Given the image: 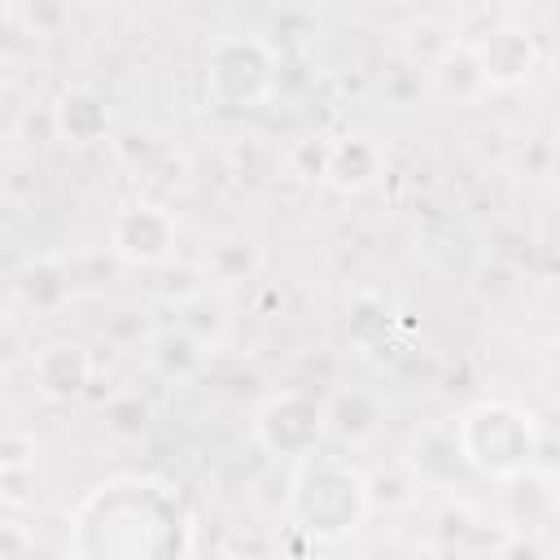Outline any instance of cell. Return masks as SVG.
Wrapping results in <instances>:
<instances>
[{
	"mask_svg": "<svg viewBox=\"0 0 560 560\" xmlns=\"http://www.w3.org/2000/svg\"><path fill=\"white\" fill-rule=\"evenodd\" d=\"M368 512V486L359 481L354 468L337 459H311L293 477V516L302 521L306 534L315 538H346L359 529Z\"/></svg>",
	"mask_w": 560,
	"mask_h": 560,
	"instance_id": "1",
	"label": "cell"
},
{
	"mask_svg": "<svg viewBox=\"0 0 560 560\" xmlns=\"http://www.w3.org/2000/svg\"><path fill=\"white\" fill-rule=\"evenodd\" d=\"M276 79V57L254 35H228L214 39L206 61V88L223 109H254L267 101Z\"/></svg>",
	"mask_w": 560,
	"mask_h": 560,
	"instance_id": "2",
	"label": "cell"
},
{
	"mask_svg": "<svg viewBox=\"0 0 560 560\" xmlns=\"http://www.w3.org/2000/svg\"><path fill=\"white\" fill-rule=\"evenodd\" d=\"M324 433V407L306 394H276L258 411V438L280 455H311Z\"/></svg>",
	"mask_w": 560,
	"mask_h": 560,
	"instance_id": "3",
	"label": "cell"
},
{
	"mask_svg": "<svg viewBox=\"0 0 560 560\" xmlns=\"http://www.w3.org/2000/svg\"><path fill=\"white\" fill-rule=\"evenodd\" d=\"M114 249L127 258V262H162L175 245V219L162 210V206H127L118 219H114V232H109Z\"/></svg>",
	"mask_w": 560,
	"mask_h": 560,
	"instance_id": "4",
	"label": "cell"
},
{
	"mask_svg": "<svg viewBox=\"0 0 560 560\" xmlns=\"http://www.w3.org/2000/svg\"><path fill=\"white\" fill-rule=\"evenodd\" d=\"M92 376L88 350L79 341H52L39 359H35V385L48 398H74Z\"/></svg>",
	"mask_w": 560,
	"mask_h": 560,
	"instance_id": "5",
	"label": "cell"
},
{
	"mask_svg": "<svg viewBox=\"0 0 560 560\" xmlns=\"http://www.w3.org/2000/svg\"><path fill=\"white\" fill-rule=\"evenodd\" d=\"M486 83H521L534 70V44L521 31H494L481 48H472Z\"/></svg>",
	"mask_w": 560,
	"mask_h": 560,
	"instance_id": "6",
	"label": "cell"
},
{
	"mask_svg": "<svg viewBox=\"0 0 560 560\" xmlns=\"http://www.w3.org/2000/svg\"><path fill=\"white\" fill-rule=\"evenodd\" d=\"M381 149L372 136H346L328 149L324 158V175L337 184V188H368L376 175H381Z\"/></svg>",
	"mask_w": 560,
	"mask_h": 560,
	"instance_id": "7",
	"label": "cell"
},
{
	"mask_svg": "<svg viewBox=\"0 0 560 560\" xmlns=\"http://www.w3.org/2000/svg\"><path fill=\"white\" fill-rule=\"evenodd\" d=\"M105 122H109V114H105V105H101L92 92H70V96L57 105V127H61L74 144L96 140V136L105 131Z\"/></svg>",
	"mask_w": 560,
	"mask_h": 560,
	"instance_id": "8",
	"label": "cell"
}]
</instances>
